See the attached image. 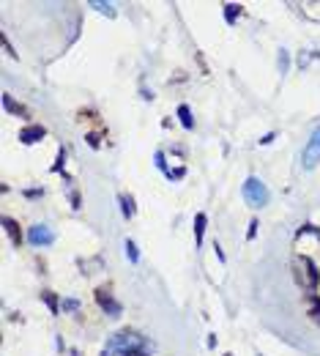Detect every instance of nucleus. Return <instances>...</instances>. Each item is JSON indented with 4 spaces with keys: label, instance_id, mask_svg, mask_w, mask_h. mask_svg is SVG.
I'll use <instances>...</instances> for the list:
<instances>
[{
    "label": "nucleus",
    "instance_id": "f8f14e48",
    "mask_svg": "<svg viewBox=\"0 0 320 356\" xmlns=\"http://www.w3.org/2000/svg\"><path fill=\"white\" fill-rule=\"evenodd\" d=\"M178 118H181V123H184V129H192V126H194V121H192V110L186 107V104H181V107H178Z\"/></svg>",
    "mask_w": 320,
    "mask_h": 356
},
{
    "label": "nucleus",
    "instance_id": "20e7f679",
    "mask_svg": "<svg viewBox=\"0 0 320 356\" xmlns=\"http://www.w3.org/2000/svg\"><path fill=\"white\" fill-rule=\"evenodd\" d=\"M96 304L107 312V315H112V318L121 315V304L115 302V296H112V288H110V285H102V288H96Z\"/></svg>",
    "mask_w": 320,
    "mask_h": 356
},
{
    "label": "nucleus",
    "instance_id": "b1692460",
    "mask_svg": "<svg viewBox=\"0 0 320 356\" xmlns=\"http://www.w3.org/2000/svg\"><path fill=\"white\" fill-rule=\"evenodd\" d=\"M224 356H233V353H224Z\"/></svg>",
    "mask_w": 320,
    "mask_h": 356
},
{
    "label": "nucleus",
    "instance_id": "5701e85b",
    "mask_svg": "<svg viewBox=\"0 0 320 356\" xmlns=\"http://www.w3.org/2000/svg\"><path fill=\"white\" fill-rule=\"evenodd\" d=\"M123 356H148L145 351H129V353H123Z\"/></svg>",
    "mask_w": 320,
    "mask_h": 356
},
{
    "label": "nucleus",
    "instance_id": "9d476101",
    "mask_svg": "<svg viewBox=\"0 0 320 356\" xmlns=\"http://www.w3.org/2000/svg\"><path fill=\"white\" fill-rule=\"evenodd\" d=\"M205 222H208V217L205 214H197L194 217V241H197V247L203 244V233H205Z\"/></svg>",
    "mask_w": 320,
    "mask_h": 356
},
{
    "label": "nucleus",
    "instance_id": "0eeeda50",
    "mask_svg": "<svg viewBox=\"0 0 320 356\" xmlns=\"http://www.w3.org/2000/svg\"><path fill=\"white\" fill-rule=\"evenodd\" d=\"M3 228H6V233L11 236V244L20 247V244H22V230H20V222L11 220V217H3Z\"/></svg>",
    "mask_w": 320,
    "mask_h": 356
},
{
    "label": "nucleus",
    "instance_id": "aec40b11",
    "mask_svg": "<svg viewBox=\"0 0 320 356\" xmlns=\"http://www.w3.org/2000/svg\"><path fill=\"white\" fill-rule=\"evenodd\" d=\"M255 233H257V220H252V222H249V233H247V239L252 241V239H255Z\"/></svg>",
    "mask_w": 320,
    "mask_h": 356
},
{
    "label": "nucleus",
    "instance_id": "ddd939ff",
    "mask_svg": "<svg viewBox=\"0 0 320 356\" xmlns=\"http://www.w3.org/2000/svg\"><path fill=\"white\" fill-rule=\"evenodd\" d=\"M309 315L315 323H320V296H309Z\"/></svg>",
    "mask_w": 320,
    "mask_h": 356
},
{
    "label": "nucleus",
    "instance_id": "f03ea898",
    "mask_svg": "<svg viewBox=\"0 0 320 356\" xmlns=\"http://www.w3.org/2000/svg\"><path fill=\"white\" fill-rule=\"evenodd\" d=\"M142 348V342H140V337H137L134 332H121V334H115L110 340V345L104 348V353L102 356H118V353H129V351H140Z\"/></svg>",
    "mask_w": 320,
    "mask_h": 356
},
{
    "label": "nucleus",
    "instance_id": "f3484780",
    "mask_svg": "<svg viewBox=\"0 0 320 356\" xmlns=\"http://www.w3.org/2000/svg\"><path fill=\"white\" fill-rule=\"evenodd\" d=\"M63 162H66V151H63V148H60V151H58V162H55V165H52V173H58Z\"/></svg>",
    "mask_w": 320,
    "mask_h": 356
},
{
    "label": "nucleus",
    "instance_id": "dca6fc26",
    "mask_svg": "<svg viewBox=\"0 0 320 356\" xmlns=\"http://www.w3.org/2000/svg\"><path fill=\"white\" fill-rule=\"evenodd\" d=\"M235 14H241V9H238V6H224V17H227L230 25L235 22Z\"/></svg>",
    "mask_w": 320,
    "mask_h": 356
},
{
    "label": "nucleus",
    "instance_id": "6ab92c4d",
    "mask_svg": "<svg viewBox=\"0 0 320 356\" xmlns=\"http://www.w3.org/2000/svg\"><path fill=\"white\" fill-rule=\"evenodd\" d=\"M279 68H282V74H287V52L282 49V55H279Z\"/></svg>",
    "mask_w": 320,
    "mask_h": 356
},
{
    "label": "nucleus",
    "instance_id": "423d86ee",
    "mask_svg": "<svg viewBox=\"0 0 320 356\" xmlns=\"http://www.w3.org/2000/svg\"><path fill=\"white\" fill-rule=\"evenodd\" d=\"M47 137V129L41 126V123H28V126L20 129V143H25V146H33V143H39Z\"/></svg>",
    "mask_w": 320,
    "mask_h": 356
},
{
    "label": "nucleus",
    "instance_id": "4be33fe9",
    "mask_svg": "<svg viewBox=\"0 0 320 356\" xmlns=\"http://www.w3.org/2000/svg\"><path fill=\"white\" fill-rule=\"evenodd\" d=\"M63 307H66V310H77V302H74V299H66Z\"/></svg>",
    "mask_w": 320,
    "mask_h": 356
},
{
    "label": "nucleus",
    "instance_id": "1a4fd4ad",
    "mask_svg": "<svg viewBox=\"0 0 320 356\" xmlns=\"http://www.w3.org/2000/svg\"><path fill=\"white\" fill-rule=\"evenodd\" d=\"M3 107L9 110V112H14V115H22V118H30V112H28V107L25 104H17L14 99L9 96V93H3Z\"/></svg>",
    "mask_w": 320,
    "mask_h": 356
},
{
    "label": "nucleus",
    "instance_id": "412c9836",
    "mask_svg": "<svg viewBox=\"0 0 320 356\" xmlns=\"http://www.w3.org/2000/svg\"><path fill=\"white\" fill-rule=\"evenodd\" d=\"M88 146H91V148H99V134H88Z\"/></svg>",
    "mask_w": 320,
    "mask_h": 356
},
{
    "label": "nucleus",
    "instance_id": "9b49d317",
    "mask_svg": "<svg viewBox=\"0 0 320 356\" xmlns=\"http://www.w3.org/2000/svg\"><path fill=\"white\" fill-rule=\"evenodd\" d=\"M41 299H44V304L49 307V312H52V315H58V312H60V302H58V296H55V291H44Z\"/></svg>",
    "mask_w": 320,
    "mask_h": 356
},
{
    "label": "nucleus",
    "instance_id": "7ed1b4c3",
    "mask_svg": "<svg viewBox=\"0 0 320 356\" xmlns=\"http://www.w3.org/2000/svg\"><path fill=\"white\" fill-rule=\"evenodd\" d=\"M301 162H304V167L306 170H312V167H317V162H320V126L312 132V137L306 140V146H304V154H301Z\"/></svg>",
    "mask_w": 320,
    "mask_h": 356
},
{
    "label": "nucleus",
    "instance_id": "2eb2a0df",
    "mask_svg": "<svg viewBox=\"0 0 320 356\" xmlns=\"http://www.w3.org/2000/svg\"><path fill=\"white\" fill-rule=\"evenodd\" d=\"M121 203H123V214H126V217H134V197H131V195H121Z\"/></svg>",
    "mask_w": 320,
    "mask_h": 356
},
{
    "label": "nucleus",
    "instance_id": "6e6552de",
    "mask_svg": "<svg viewBox=\"0 0 320 356\" xmlns=\"http://www.w3.org/2000/svg\"><path fill=\"white\" fill-rule=\"evenodd\" d=\"M298 260H301V263H304V268H306V285L315 291V288H317V282H320V274H317L315 263H312V258H298Z\"/></svg>",
    "mask_w": 320,
    "mask_h": 356
},
{
    "label": "nucleus",
    "instance_id": "a211bd4d",
    "mask_svg": "<svg viewBox=\"0 0 320 356\" xmlns=\"http://www.w3.org/2000/svg\"><path fill=\"white\" fill-rule=\"evenodd\" d=\"M93 9H99V11H102V14H115V11H112V6H104V3H93Z\"/></svg>",
    "mask_w": 320,
    "mask_h": 356
},
{
    "label": "nucleus",
    "instance_id": "4468645a",
    "mask_svg": "<svg viewBox=\"0 0 320 356\" xmlns=\"http://www.w3.org/2000/svg\"><path fill=\"white\" fill-rule=\"evenodd\" d=\"M123 247H126V258L131 260V263H140V252H137V244H134V241L126 239V244H123Z\"/></svg>",
    "mask_w": 320,
    "mask_h": 356
},
{
    "label": "nucleus",
    "instance_id": "39448f33",
    "mask_svg": "<svg viewBox=\"0 0 320 356\" xmlns=\"http://www.w3.org/2000/svg\"><path fill=\"white\" fill-rule=\"evenodd\" d=\"M28 241L33 247H49V244H55V233L47 225H33V228L28 230Z\"/></svg>",
    "mask_w": 320,
    "mask_h": 356
},
{
    "label": "nucleus",
    "instance_id": "f257e3e1",
    "mask_svg": "<svg viewBox=\"0 0 320 356\" xmlns=\"http://www.w3.org/2000/svg\"><path fill=\"white\" fill-rule=\"evenodd\" d=\"M244 200L252 205V208H263V205H268V200H271L268 186L263 184L257 176H249L247 181H244Z\"/></svg>",
    "mask_w": 320,
    "mask_h": 356
}]
</instances>
